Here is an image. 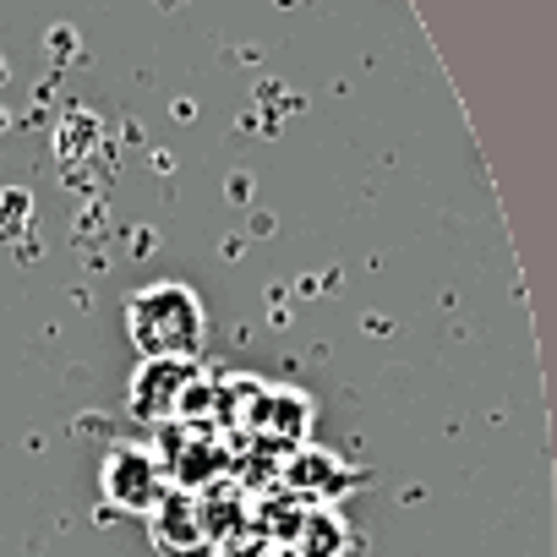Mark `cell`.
<instances>
[{"label":"cell","mask_w":557,"mask_h":557,"mask_svg":"<svg viewBox=\"0 0 557 557\" xmlns=\"http://www.w3.org/2000/svg\"><path fill=\"white\" fill-rule=\"evenodd\" d=\"M202 334L208 318L186 285H148L126 301V339L143 361H197Z\"/></svg>","instance_id":"cell-1"},{"label":"cell","mask_w":557,"mask_h":557,"mask_svg":"<svg viewBox=\"0 0 557 557\" xmlns=\"http://www.w3.org/2000/svg\"><path fill=\"white\" fill-rule=\"evenodd\" d=\"M99 492H104V508L110 513H137L148 519L159 508V497L170 492V475L159 465L153 448H137V443H115L99 465Z\"/></svg>","instance_id":"cell-2"},{"label":"cell","mask_w":557,"mask_h":557,"mask_svg":"<svg viewBox=\"0 0 557 557\" xmlns=\"http://www.w3.org/2000/svg\"><path fill=\"white\" fill-rule=\"evenodd\" d=\"M240 394H246V432L262 448H290V443L307 437V426H312V399L307 394L268 388L257 377H240Z\"/></svg>","instance_id":"cell-3"},{"label":"cell","mask_w":557,"mask_h":557,"mask_svg":"<svg viewBox=\"0 0 557 557\" xmlns=\"http://www.w3.org/2000/svg\"><path fill=\"white\" fill-rule=\"evenodd\" d=\"M197 377H202L197 361H143L137 377H132L126 405H132V416L148 421V426L181 421V399H186V388H191Z\"/></svg>","instance_id":"cell-4"},{"label":"cell","mask_w":557,"mask_h":557,"mask_svg":"<svg viewBox=\"0 0 557 557\" xmlns=\"http://www.w3.org/2000/svg\"><path fill=\"white\" fill-rule=\"evenodd\" d=\"M148 541H153L164 557H202V552H213V535H208V524H202L197 492L170 486V492L159 497V508L148 513Z\"/></svg>","instance_id":"cell-5"},{"label":"cell","mask_w":557,"mask_h":557,"mask_svg":"<svg viewBox=\"0 0 557 557\" xmlns=\"http://www.w3.org/2000/svg\"><path fill=\"white\" fill-rule=\"evenodd\" d=\"M285 486H290L296 497H307V503H334V497H345L350 486H361V475H356L345 459H334L329 448H296L290 465H285Z\"/></svg>","instance_id":"cell-6"},{"label":"cell","mask_w":557,"mask_h":557,"mask_svg":"<svg viewBox=\"0 0 557 557\" xmlns=\"http://www.w3.org/2000/svg\"><path fill=\"white\" fill-rule=\"evenodd\" d=\"M296 557H350L356 552V530L345 524V513L334 503H307L296 513V530L285 541Z\"/></svg>","instance_id":"cell-7"}]
</instances>
